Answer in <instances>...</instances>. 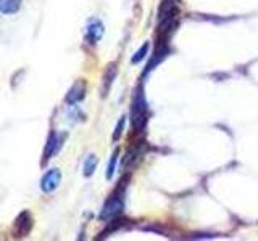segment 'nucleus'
<instances>
[{
    "mask_svg": "<svg viewBox=\"0 0 258 241\" xmlns=\"http://www.w3.org/2000/svg\"><path fill=\"white\" fill-rule=\"evenodd\" d=\"M145 120H147V106H145V100L142 93H137L133 101V109H131V123L134 131H141L144 127Z\"/></svg>",
    "mask_w": 258,
    "mask_h": 241,
    "instance_id": "1",
    "label": "nucleus"
},
{
    "mask_svg": "<svg viewBox=\"0 0 258 241\" xmlns=\"http://www.w3.org/2000/svg\"><path fill=\"white\" fill-rule=\"evenodd\" d=\"M123 204H124V199H123V195H118L115 193L108 201L107 204H105L103 211L100 214V219L102 220H108L111 217H116L121 211H123Z\"/></svg>",
    "mask_w": 258,
    "mask_h": 241,
    "instance_id": "2",
    "label": "nucleus"
},
{
    "mask_svg": "<svg viewBox=\"0 0 258 241\" xmlns=\"http://www.w3.org/2000/svg\"><path fill=\"white\" fill-rule=\"evenodd\" d=\"M32 227V219H31V214L28 211L21 212L15 220V235L16 236H24L28 235L29 230Z\"/></svg>",
    "mask_w": 258,
    "mask_h": 241,
    "instance_id": "3",
    "label": "nucleus"
},
{
    "mask_svg": "<svg viewBox=\"0 0 258 241\" xmlns=\"http://www.w3.org/2000/svg\"><path fill=\"white\" fill-rule=\"evenodd\" d=\"M60 179H61V174L58 169H50L42 179V183H40V187L45 193H52L56 187L60 185Z\"/></svg>",
    "mask_w": 258,
    "mask_h": 241,
    "instance_id": "4",
    "label": "nucleus"
},
{
    "mask_svg": "<svg viewBox=\"0 0 258 241\" xmlns=\"http://www.w3.org/2000/svg\"><path fill=\"white\" fill-rule=\"evenodd\" d=\"M102 34H103V26H102L100 21L92 20L91 23H89V26H87V40H89V44H97L100 40Z\"/></svg>",
    "mask_w": 258,
    "mask_h": 241,
    "instance_id": "5",
    "label": "nucleus"
},
{
    "mask_svg": "<svg viewBox=\"0 0 258 241\" xmlns=\"http://www.w3.org/2000/svg\"><path fill=\"white\" fill-rule=\"evenodd\" d=\"M84 93H86V84L83 82V80H79V82L70 90V93L67 96V101L70 104H75V103H78L84 98Z\"/></svg>",
    "mask_w": 258,
    "mask_h": 241,
    "instance_id": "6",
    "label": "nucleus"
},
{
    "mask_svg": "<svg viewBox=\"0 0 258 241\" xmlns=\"http://www.w3.org/2000/svg\"><path fill=\"white\" fill-rule=\"evenodd\" d=\"M21 7V0H0V12L10 15L18 12Z\"/></svg>",
    "mask_w": 258,
    "mask_h": 241,
    "instance_id": "7",
    "label": "nucleus"
},
{
    "mask_svg": "<svg viewBox=\"0 0 258 241\" xmlns=\"http://www.w3.org/2000/svg\"><path fill=\"white\" fill-rule=\"evenodd\" d=\"M115 77H116V68H115V64H110L107 72H105V76H103V79H105V87H103V90H102L103 92L102 95H107L108 88H110V85H111L113 79H115Z\"/></svg>",
    "mask_w": 258,
    "mask_h": 241,
    "instance_id": "8",
    "label": "nucleus"
},
{
    "mask_svg": "<svg viewBox=\"0 0 258 241\" xmlns=\"http://www.w3.org/2000/svg\"><path fill=\"white\" fill-rule=\"evenodd\" d=\"M60 148V142L56 139V135L52 134L50 139H48V143H47V150H45V159H48V156L53 155V153Z\"/></svg>",
    "mask_w": 258,
    "mask_h": 241,
    "instance_id": "9",
    "label": "nucleus"
},
{
    "mask_svg": "<svg viewBox=\"0 0 258 241\" xmlns=\"http://www.w3.org/2000/svg\"><path fill=\"white\" fill-rule=\"evenodd\" d=\"M95 166H97V158L95 156H89V159L86 161V164H84V175L86 177L92 175L94 171H95Z\"/></svg>",
    "mask_w": 258,
    "mask_h": 241,
    "instance_id": "10",
    "label": "nucleus"
},
{
    "mask_svg": "<svg viewBox=\"0 0 258 241\" xmlns=\"http://www.w3.org/2000/svg\"><path fill=\"white\" fill-rule=\"evenodd\" d=\"M147 50H149V44H145V45H144V47L141 48V50L136 53V56H134V58H133V63H139V61H141V60L144 58V56L147 55Z\"/></svg>",
    "mask_w": 258,
    "mask_h": 241,
    "instance_id": "11",
    "label": "nucleus"
},
{
    "mask_svg": "<svg viewBox=\"0 0 258 241\" xmlns=\"http://www.w3.org/2000/svg\"><path fill=\"white\" fill-rule=\"evenodd\" d=\"M116 158H118V151L113 153L111 156V161H110V167H108V179L113 175V172H115V164H116Z\"/></svg>",
    "mask_w": 258,
    "mask_h": 241,
    "instance_id": "12",
    "label": "nucleus"
},
{
    "mask_svg": "<svg viewBox=\"0 0 258 241\" xmlns=\"http://www.w3.org/2000/svg\"><path fill=\"white\" fill-rule=\"evenodd\" d=\"M123 127H124V117H121L119 123H118V127L115 129V134H113V139H118V137L121 135V131H123Z\"/></svg>",
    "mask_w": 258,
    "mask_h": 241,
    "instance_id": "13",
    "label": "nucleus"
}]
</instances>
